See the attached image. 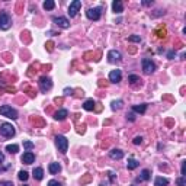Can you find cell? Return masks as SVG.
Segmentation results:
<instances>
[{
    "mask_svg": "<svg viewBox=\"0 0 186 186\" xmlns=\"http://www.w3.org/2000/svg\"><path fill=\"white\" fill-rule=\"evenodd\" d=\"M39 87H41V90L42 92H48L51 87H53V81H51V79L47 76H42L41 79H39Z\"/></svg>",
    "mask_w": 186,
    "mask_h": 186,
    "instance_id": "8992f818",
    "label": "cell"
},
{
    "mask_svg": "<svg viewBox=\"0 0 186 186\" xmlns=\"http://www.w3.org/2000/svg\"><path fill=\"white\" fill-rule=\"evenodd\" d=\"M22 163H25V164H32L33 162H35V154L32 153V151H26V153H24V156H22Z\"/></svg>",
    "mask_w": 186,
    "mask_h": 186,
    "instance_id": "7c38bea8",
    "label": "cell"
},
{
    "mask_svg": "<svg viewBox=\"0 0 186 186\" xmlns=\"http://www.w3.org/2000/svg\"><path fill=\"white\" fill-rule=\"evenodd\" d=\"M131 186H135V185H131Z\"/></svg>",
    "mask_w": 186,
    "mask_h": 186,
    "instance_id": "b9f144b4",
    "label": "cell"
},
{
    "mask_svg": "<svg viewBox=\"0 0 186 186\" xmlns=\"http://www.w3.org/2000/svg\"><path fill=\"white\" fill-rule=\"evenodd\" d=\"M6 151H9L10 154H16L19 151V145H16V144H9V145H6Z\"/></svg>",
    "mask_w": 186,
    "mask_h": 186,
    "instance_id": "7402d4cb",
    "label": "cell"
},
{
    "mask_svg": "<svg viewBox=\"0 0 186 186\" xmlns=\"http://www.w3.org/2000/svg\"><path fill=\"white\" fill-rule=\"evenodd\" d=\"M143 70L145 74H151V73H154V70H156V64H154L150 58H143Z\"/></svg>",
    "mask_w": 186,
    "mask_h": 186,
    "instance_id": "5b68a950",
    "label": "cell"
},
{
    "mask_svg": "<svg viewBox=\"0 0 186 186\" xmlns=\"http://www.w3.org/2000/svg\"><path fill=\"white\" fill-rule=\"evenodd\" d=\"M0 186H13V183L9 180H2L0 182Z\"/></svg>",
    "mask_w": 186,
    "mask_h": 186,
    "instance_id": "1f68e13d",
    "label": "cell"
},
{
    "mask_svg": "<svg viewBox=\"0 0 186 186\" xmlns=\"http://www.w3.org/2000/svg\"><path fill=\"white\" fill-rule=\"evenodd\" d=\"M0 134L5 137V138H12L16 131H15V127L9 122H3V124H0Z\"/></svg>",
    "mask_w": 186,
    "mask_h": 186,
    "instance_id": "6da1fadb",
    "label": "cell"
},
{
    "mask_svg": "<svg viewBox=\"0 0 186 186\" xmlns=\"http://www.w3.org/2000/svg\"><path fill=\"white\" fill-rule=\"evenodd\" d=\"M71 93H73V89H68V87H66V89H64V95H66V96L71 95Z\"/></svg>",
    "mask_w": 186,
    "mask_h": 186,
    "instance_id": "e575fe53",
    "label": "cell"
},
{
    "mask_svg": "<svg viewBox=\"0 0 186 186\" xmlns=\"http://www.w3.org/2000/svg\"><path fill=\"white\" fill-rule=\"evenodd\" d=\"M0 164H2V163H0ZM3 170H6V167H2V166H0V172H3Z\"/></svg>",
    "mask_w": 186,
    "mask_h": 186,
    "instance_id": "ab89813d",
    "label": "cell"
},
{
    "mask_svg": "<svg viewBox=\"0 0 186 186\" xmlns=\"http://www.w3.org/2000/svg\"><path fill=\"white\" fill-rule=\"evenodd\" d=\"M176 183H177V186H186V179H185V176H180L179 179L176 180Z\"/></svg>",
    "mask_w": 186,
    "mask_h": 186,
    "instance_id": "f1b7e54d",
    "label": "cell"
},
{
    "mask_svg": "<svg viewBox=\"0 0 186 186\" xmlns=\"http://www.w3.org/2000/svg\"><path fill=\"white\" fill-rule=\"evenodd\" d=\"M48 170H50L51 175H57V173L61 170V166H60L58 163H51V164L48 166Z\"/></svg>",
    "mask_w": 186,
    "mask_h": 186,
    "instance_id": "e0dca14e",
    "label": "cell"
},
{
    "mask_svg": "<svg viewBox=\"0 0 186 186\" xmlns=\"http://www.w3.org/2000/svg\"><path fill=\"white\" fill-rule=\"evenodd\" d=\"M128 80L131 81V84H135V83H138V81H141V79H140L137 74H131V76L128 77Z\"/></svg>",
    "mask_w": 186,
    "mask_h": 186,
    "instance_id": "484cf974",
    "label": "cell"
},
{
    "mask_svg": "<svg viewBox=\"0 0 186 186\" xmlns=\"http://www.w3.org/2000/svg\"><path fill=\"white\" fill-rule=\"evenodd\" d=\"M24 186H28V185H24Z\"/></svg>",
    "mask_w": 186,
    "mask_h": 186,
    "instance_id": "60d3db41",
    "label": "cell"
},
{
    "mask_svg": "<svg viewBox=\"0 0 186 186\" xmlns=\"http://www.w3.org/2000/svg\"><path fill=\"white\" fill-rule=\"evenodd\" d=\"M48 186H63V185L58 180H54V179H53V180L48 182Z\"/></svg>",
    "mask_w": 186,
    "mask_h": 186,
    "instance_id": "4dcf8cb0",
    "label": "cell"
},
{
    "mask_svg": "<svg viewBox=\"0 0 186 186\" xmlns=\"http://www.w3.org/2000/svg\"><path fill=\"white\" fill-rule=\"evenodd\" d=\"M12 26V18L7 12H0V29L7 31Z\"/></svg>",
    "mask_w": 186,
    "mask_h": 186,
    "instance_id": "3957f363",
    "label": "cell"
},
{
    "mask_svg": "<svg viewBox=\"0 0 186 186\" xmlns=\"http://www.w3.org/2000/svg\"><path fill=\"white\" fill-rule=\"evenodd\" d=\"M112 9H114L115 13H122V12H124V5H122V2H121V0H115L114 3H112Z\"/></svg>",
    "mask_w": 186,
    "mask_h": 186,
    "instance_id": "9a60e30c",
    "label": "cell"
},
{
    "mask_svg": "<svg viewBox=\"0 0 186 186\" xmlns=\"http://www.w3.org/2000/svg\"><path fill=\"white\" fill-rule=\"evenodd\" d=\"M154 185H156V186H167V185H169V179L158 176V177H156V180H154Z\"/></svg>",
    "mask_w": 186,
    "mask_h": 186,
    "instance_id": "d6986e66",
    "label": "cell"
},
{
    "mask_svg": "<svg viewBox=\"0 0 186 186\" xmlns=\"http://www.w3.org/2000/svg\"><path fill=\"white\" fill-rule=\"evenodd\" d=\"M55 7V3H54L53 0H47V2H44V9L45 10H53Z\"/></svg>",
    "mask_w": 186,
    "mask_h": 186,
    "instance_id": "cb8c5ba5",
    "label": "cell"
},
{
    "mask_svg": "<svg viewBox=\"0 0 186 186\" xmlns=\"http://www.w3.org/2000/svg\"><path fill=\"white\" fill-rule=\"evenodd\" d=\"M127 118H128V119L131 121V122H132V121H135V116H134L132 112H129V114H127Z\"/></svg>",
    "mask_w": 186,
    "mask_h": 186,
    "instance_id": "836d02e7",
    "label": "cell"
},
{
    "mask_svg": "<svg viewBox=\"0 0 186 186\" xmlns=\"http://www.w3.org/2000/svg\"><path fill=\"white\" fill-rule=\"evenodd\" d=\"M132 110H134V112H137V114H144V112L147 110V105H145V103H141V105H134Z\"/></svg>",
    "mask_w": 186,
    "mask_h": 186,
    "instance_id": "ffe728a7",
    "label": "cell"
},
{
    "mask_svg": "<svg viewBox=\"0 0 186 186\" xmlns=\"http://www.w3.org/2000/svg\"><path fill=\"white\" fill-rule=\"evenodd\" d=\"M109 156L112 160H121V158L124 157V151L119 150V148H114V150L109 151Z\"/></svg>",
    "mask_w": 186,
    "mask_h": 186,
    "instance_id": "4fadbf2b",
    "label": "cell"
},
{
    "mask_svg": "<svg viewBox=\"0 0 186 186\" xmlns=\"http://www.w3.org/2000/svg\"><path fill=\"white\" fill-rule=\"evenodd\" d=\"M33 179H37V180H42L44 179V170L41 169V167H37V169H33Z\"/></svg>",
    "mask_w": 186,
    "mask_h": 186,
    "instance_id": "2e32d148",
    "label": "cell"
},
{
    "mask_svg": "<svg viewBox=\"0 0 186 186\" xmlns=\"http://www.w3.org/2000/svg\"><path fill=\"white\" fill-rule=\"evenodd\" d=\"M0 115H2V116H6V118H10V119H18V112H16V109H13V108L9 105L0 106Z\"/></svg>",
    "mask_w": 186,
    "mask_h": 186,
    "instance_id": "7a4b0ae2",
    "label": "cell"
},
{
    "mask_svg": "<svg viewBox=\"0 0 186 186\" xmlns=\"http://www.w3.org/2000/svg\"><path fill=\"white\" fill-rule=\"evenodd\" d=\"M47 47H48V51H53V42H48Z\"/></svg>",
    "mask_w": 186,
    "mask_h": 186,
    "instance_id": "8d00e7d4",
    "label": "cell"
},
{
    "mask_svg": "<svg viewBox=\"0 0 186 186\" xmlns=\"http://www.w3.org/2000/svg\"><path fill=\"white\" fill-rule=\"evenodd\" d=\"M122 103H124L122 100H114L110 105H112V109H114V110H118V109H121V108H122Z\"/></svg>",
    "mask_w": 186,
    "mask_h": 186,
    "instance_id": "d4e9b609",
    "label": "cell"
},
{
    "mask_svg": "<svg viewBox=\"0 0 186 186\" xmlns=\"http://www.w3.org/2000/svg\"><path fill=\"white\" fill-rule=\"evenodd\" d=\"M173 57H175V51H169V53H167V58H170V60H172Z\"/></svg>",
    "mask_w": 186,
    "mask_h": 186,
    "instance_id": "d590c367",
    "label": "cell"
},
{
    "mask_svg": "<svg viewBox=\"0 0 186 186\" xmlns=\"http://www.w3.org/2000/svg\"><path fill=\"white\" fill-rule=\"evenodd\" d=\"M54 24L57 25V26H60V28H63V29H67L68 26H70L68 19H67V18H63V16H60V18H54Z\"/></svg>",
    "mask_w": 186,
    "mask_h": 186,
    "instance_id": "30bf717a",
    "label": "cell"
},
{
    "mask_svg": "<svg viewBox=\"0 0 186 186\" xmlns=\"http://www.w3.org/2000/svg\"><path fill=\"white\" fill-rule=\"evenodd\" d=\"M95 106H96V102L93 99H87L84 103H83V108L86 110H93L95 109Z\"/></svg>",
    "mask_w": 186,
    "mask_h": 186,
    "instance_id": "ac0fdd59",
    "label": "cell"
},
{
    "mask_svg": "<svg viewBox=\"0 0 186 186\" xmlns=\"http://www.w3.org/2000/svg\"><path fill=\"white\" fill-rule=\"evenodd\" d=\"M67 116H68V110L67 109H60L54 114V118H55L57 121H64Z\"/></svg>",
    "mask_w": 186,
    "mask_h": 186,
    "instance_id": "5bb4252c",
    "label": "cell"
},
{
    "mask_svg": "<svg viewBox=\"0 0 186 186\" xmlns=\"http://www.w3.org/2000/svg\"><path fill=\"white\" fill-rule=\"evenodd\" d=\"M143 5L144 6H150V5H153V2H143Z\"/></svg>",
    "mask_w": 186,
    "mask_h": 186,
    "instance_id": "f35d334b",
    "label": "cell"
},
{
    "mask_svg": "<svg viewBox=\"0 0 186 186\" xmlns=\"http://www.w3.org/2000/svg\"><path fill=\"white\" fill-rule=\"evenodd\" d=\"M121 79H122L121 70H112V71L109 73V81H112V83H119Z\"/></svg>",
    "mask_w": 186,
    "mask_h": 186,
    "instance_id": "8fae6325",
    "label": "cell"
},
{
    "mask_svg": "<svg viewBox=\"0 0 186 186\" xmlns=\"http://www.w3.org/2000/svg\"><path fill=\"white\" fill-rule=\"evenodd\" d=\"M86 16L90 20H99L100 19V7H93L86 12Z\"/></svg>",
    "mask_w": 186,
    "mask_h": 186,
    "instance_id": "9c48e42d",
    "label": "cell"
},
{
    "mask_svg": "<svg viewBox=\"0 0 186 186\" xmlns=\"http://www.w3.org/2000/svg\"><path fill=\"white\" fill-rule=\"evenodd\" d=\"M24 147L26 148V151H31V150H32L35 145H33L32 141H24Z\"/></svg>",
    "mask_w": 186,
    "mask_h": 186,
    "instance_id": "83f0119b",
    "label": "cell"
},
{
    "mask_svg": "<svg viewBox=\"0 0 186 186\" xmlns=\"http://www.w3.org/2000/svg\"><path fill=\"white\" fill-rule=\"evenodd\" d=\"M18 176H19V179H20V180L26 182V180H28V177H29V175H28V172H25V170H20V172H19V175H18Z\"/></svg>",
    "mask_w": 186,
    "mask_h": 186,
    "instance_id": "4316f807",
    "label": "cell"
},
{
    "mask_svg": "<svg viewBox=\"0 0 186 186\" xmlns=\"http://www.w3.org/2000/svg\"><path fill=\"white\" fill-rule=\"evenodd\" d=\"M81 7V2L80 0H74L70 3V7H68V15H70V18H74L77 13H79V10Z\"/></svg>",
    "mask_w": 186,
    "mask_h": 186,
    "instance_id": "52a82bcc",
    "label": "cell"
},
{
    "mask_svg": "<svg viewBox=\"0 0 186 186\" xmlns=\"http://www.w3.org/2000/svg\"><path fill=\"white\" fill-rule=\"evenodd\" d=\"M138 164H140V163L137 162L135 158H129L128 163H127V167H128L129 170H134V169H137V167H138Z\"/></svg>",
    "mask_w": 186,
    "mask_h": 186,
    "instance_id": "603a6c76",
    "label": "cell"
},
{
    "mask_svg": "<svg viewBox=\"0 0 186 186\" xmlns=\"http://www.w3.org/2000/svg\"><path fill=\"white\" fill-rule=\"evenodd\" d=\"M55 145H57L58 151L67 153V148H68V140H67L64 135H57V137H55Z\"/></svg>",
    "mask_w": 186,
    "mask_h": 186,
    "instance_id": "277c9868",
    "label": "cell"
},
{
    "mask_svg": "<svg viewBox=\"0 0 186 186\" xmlns=\"http://www.w3.org/2000/svg\"><path fill=\"white\" fill-rule=\"evenodd\" d=\"M121 60H122V55H121L119 51L110 50L109 53H108V61L109 63H119Z\"/></svg>",
    "mask_w": 186,
    "mask_h": 186,
    "instance_id": "ba28073f",
    "label": "cell"
},
{
    "mask_svg": "<svg viewBox=\"0 0 186 186\" xmlns=\"http://www.w3.org/2000/svg\"><path fill=\"white\" fill-rule=\"evenodd\" d=\"M134 144H135V145H138V144H141L143 143V138H141V137H135V138H134V141H132Z\"/></svg>",
    "mask_w": 186,
    "mask_h": 186,
    "instance_id": "d6a6232c",
    "label": "cell"
},
{
    "mask_svg": "<svg viewBox=\"0 0 186 186\" xmlns=\"http://www.w3.org/2000/svg\"><path fill=\"white\" fill-rule=\"evenodd\" d=\"M151 177V173H150V170H147V169H144L143 172H141V175H140V177L137 179V180H148Z\"/></svg>",
    "mask_w": 186,
    "mask_h": 186,
    "instance_id": "44dd1931",
    "label": "cell"
},
{
    "mask_svg": "<svg viewBox=\"0 0 186 186\" xmlns=\"http://www.w3.org/2000/svg\"><path fill=\"white\" fill-rule=\"evenodd\" d=\"M3 162H5V154L0 153V163H3Z\"/></svg>",
    "mask_w": 186,
    "mask_h": 186,
    "instance_id": "74e56055",
    "label": "cell"
},
{
    "mask_svg": "<svg viewBox=\"0 0 186 186\" xmlns=\"http://www.w3.org/2000/svg\"><path fill=\"white\" fill-rule=\"evenodd\" d=\"M128 41H129V42H140L141 38H140L138 35H131V37L128 38Z\"/></svg>",
    "mask_w": 186,
    "mask_h": 186,
    "instance_id": "f546056e",
    "label": "cell"
}]
</instances>
